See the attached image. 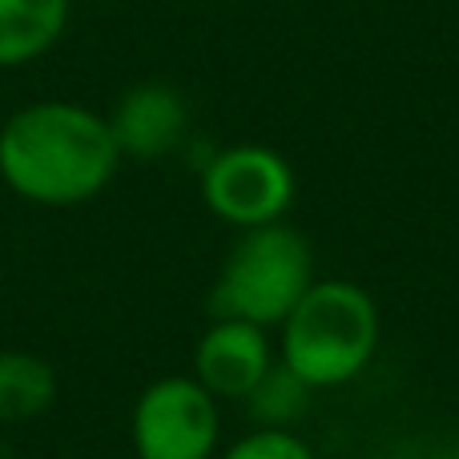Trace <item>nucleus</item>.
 Listing matches in <instances>:
<instances>
[{
  "label": "nucleus",
  "instance_id": "1",
  "mask_svg": "<svg viewBox=\"0 0 459 459\" xmlns=\"http://www.w3.org/2000/svg\"><path fill=\"white\" fill-rule=\"evenodd\" d=\"M121 161L109 117L81 101H32L0 126V182L32 206H85L109 190Z\"/></svg>",
  "mask_w": 459,
  "mask_h": 459
},
{
  "label": "nucleus",
  "instance_id": "2",
  "mask_svg": "<svg viewBox=\"0 0 459 459\" xmlns=\"http://www.w3.org/2000/svg\"><path fill=\"white\" fill-rule=\"evenodd\" d=\"M379 331V307L363 286L347 278H323V282L315 278L282 318L278 359L310 391L342 387L371 367Z\"/></svg>",
  "mask_w": 459,
  "mask_h": 459
},
{
  "label": "nucleus",
  "instance_id": "3",
  "mask_svg": "<svg viewBox=\"0 0 459 459\" xmlns=\"http://www.w3.org/2000/svg\"><path fill=\"white\" fill-rule=\"evenodd\" d=\"M310 282H315V254L294 226L266 222L242 230L210 290V318H238L270 331L282 326Z\"/></svg>",
  "mask_w": 459,
  "mask_h": 459
},
{
  "label": "nucleus",
  "instance_id": "4",
  "mask_svg": "<svg viewBox=\"0 0 459 459\" xmlns=\"http://www.w3.org/2000/svg\"><path fill=\"white\" fill-rule=\"evenodd\" d=\"M137 459H214L222 439L218 399L194 375L153 379L129 415Z\"/></svg>",
  "mask_w": 459,
  "mask_h": 459
},
{
  "label": "nucleus",
  "instance_id": "5",
  "mask_svg": "<svg viewBox=\"0 0 459 459\" xmlns=\"http://www.w3.org/2000/svg\"><path fill=\"white\" fill-rule=\"evenodd\" d=\"M202 202L214 218L238 230L282 222L294 202V169L270 145H226L202 166Z\"/></svg>",
  "mask_w": 459,
  "mask_h": 459
},
{
  "label": "nucleus",
  "instance_id": "6",
  "mask_svg": "<svg viewBox=\"0 0 459 459\" xmlns=\"http://www.w3.org/2000/svg\"><path fill=\"white\" fill-rule=\"evenodd\" d=\"M109 129L121 158L158 161L186 142L190 105H186L182 89H174L169 81H142V85L126 89L121 101L113 105Z\"/></svg>",
  "mask_w": 459,
  "mask_h": 459
},
{
  "label": "nucleus",
  "instance_id": "7",
  "mask_svg": "<svg viewBox=\"0 0 459 459\" xmlns=\"http://www.w3.org/2000/svg\"><path fill=\"white\" fill-rule=\"evenodd\" d=\"M270 331L238 318H214L194 347V379L214 399H246L254 383L270 371Z\"/></svg>",
  "mask_w": 459,
  "mask_h": 459
},
{
  "label": "nucleus",
  "instance_id": "8",
  "mask_svg": "<svg viewBox=\"0 0 459 459\" xmlns=\"http://www.w3.org/2000/svg\"><path fill=\"white\" fill-rule=\"evenodd\" d=\"M73 0H0V69L37 65L61 45Z\"/></svg>",
  "mask_w": 459,
  "mask_h": 459
},
{
  "label": "nucleus",
  "instance_id": "9",
  "mask_svg": "<svg viewBox=\"0 0 459 459\" xmlns=\"http://www.w3.org/2000/svg\"><path fill=\"white\" fill-rule=\"evenodd\" d=\"M53 363L32 351H0V423H29L40 420L56 403Z\"/></svg>",
  "mask_w": 459,
  "mask_h": 459
},
{
  "label": "nucleus",
  "instance_id": "10",
  "mask_svg": "<svg viewBox=\"0 0 459 459\" xmlns=\"http://www.w3.org/2000/svg\"><path fill=\"white\" fill-rule=\"evenodd\" d=\"M242 403L258 428H294L310 407V387L282 363V359H274L270 371L254 383V391L242 399Z\"/></svg>",
  "mask_w": 459,
  "mask_h": 459
},
{
  "label": "nucleus",
  "instance_id": "11",
  "mask_svg": "<svg viewBox=\"0 0 459 459\" xmlns=\"http://www.w3.org/2000/svg\"><path fill=\"white\" fill-rule=\"evenodd\" d=\"M222 459H315V452L290 428H254L250 436L230 444Z\"/></svg>",
  "mask_w": 459,
  "mask_h": 459
},
{
  "label": "nucleus",
  "instance_id": "12",
  "mask_svg": "<svg viewBox=\"0 0 459 459\" xmlns=\"http://www.w3.org/2000/svg\"><path fill=\"white\" fill-rule=\"evenodd\" d=\"M134 459H137V455H134Z\"/></svg>",
  "mask_w": 459,
  "mask_h": 459
}]
</instances>
